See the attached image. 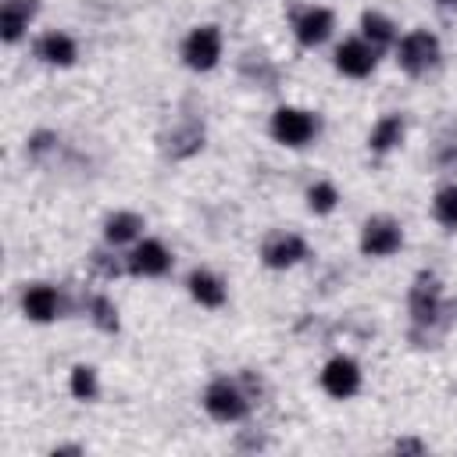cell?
Here are the masks:
<instances>
[{"label":"cell","instance_id":"obj_18","mask_svg":"<svg viewBox=\"0 0 457 457\" xmlns=\"http://www.w3.org/2000/svg\"><path fill=\"white\" fill-rule=\"evenodd\" d=\"M200 146H204V125H196V121H182L164 136V154L175 161L200 154Z\"/></svg>","mask_w":457,"mask_h":457},{"label":"cell","instance_id":"obj_24","mask_svg":"<svg viewBox=\"0 0 457 457\" xmlns=\"http://www.w3.org/2000/svg\"><path fill=\"white\" fill-rule=\"evenodd\" d=\"M89 261H93V268H96V271H100L104 278H118L121 271H129V268H125V257H121V261H114V257H111L107 250H96V253H93Z\"/></svg>","mask_w":457,"mask_h":457},{"label":"cell","instance_id":"obj_10","mask_svg":"<svg viewBox=\"0 0 457 457\" xmlns=\"http://www.w3.org/2000/svg\"><path fill=\"white\" fill-rule=\"evenodd\" d=\"M332 64H336V71L346 75V79H368V75L375 71V64H378V50H375L364 36H350V39H343V43L336 46Z\"/></svg>","mask_w":457,"mask_h":457},{"label":"cell","instance_id":"obj_26","mask_svg":"<svg viewBox=\"0 0 457 457\" xmlns=\"http://www.w3.org/2000/svg\"><path fill=\"white\" fill-rule=\"evenodd\" d=\"M439 7H457V0H436Z\"/></svg>","mask_w":457,"mask_h":457},{"label":"cell","instance_id":"obj_20","mask_svg":"<svg viewBox=\"0 0 457 457\" xmlns=\"http://www.w3.org/2000/svg\"><path fill=\"white\" fill-rule=\"evenodd\" d=\"M68 393L75 400H82V403H93L100 396V375H96V368L93 364H75L68 371Z\"/></svg>","mask_w":457,"mask_h":457},{"label":"cell","instance_id":"obj_7","mask_svg":"<svg viewBox=\"0 0 457 457\" xmlns=\"http://www.w3.org/2000/svg\"><path fill=\"white\" fill-rule=\"evenodd\" d=\"M403 246V225L389 214H375L361 225V253L364 257H393Z\"/></svg>","mask_w":457,"mask_h":457},{"label":"cell","instance_id":"obj_23","mask_svg":"<svg viewBox=\"0 0 457 457\" xmlns=\"http://www.w3.org/2000/svg\"><path fill=\"white\" fill-rule=\"evenodd\" d=\"M339 207V189L328 179H318L307 186V211L311 214H332Z\"/></svg>","mask_w":457,"mask_h":457},{"label":"cell","instance_id":"obj_21","mask_svg":"<svg viewBox=\"0 0 457 457\" xmlns=\"http://www.w3.org/2000/svg\"><path fill=\"white\" fill-rule=\"evenodd\" d=\"M432 218L443 228L457 232V182H446V186L436 189V196H432Z\"/></svg>","mask_w":457,"mask_h":457},{"label":"cell","instance_id":"obj_12","mask_svg":"<svg viewBox=\"0 0 457 457\" xmlns=\"http://www.w3.org/2000/svg\"><path fill=\"white\" fill-rule=\"evenodd\" d=\"M61 311H64V300H61V293H57L50 282H32V286H25V293H21V314H25L29 321L50 325V321L61 318Z\"/></svg>","mask_w":457,"mask_h":457},{"label":"cell","instance_id":"obj_4","mask_svg":"<svg viewBox=\"0 0 457 457\" xmlns=\"http://www.w3.org/2000/svg\"><path fill=\"white\" fill-rule=\"evenodd\" d=\"M221 54H225V39H221V29L218 25H196V29H189V36L179 46V57H182V64L189 71H211V68H218Z\"/></svg>","mask_w":457,"mask_h":457},{"label":"cell","instance_id":"obj_13","mask_svg":"<svg viewBox=\"0 0 457 457\" xmlns=\"http://www.w3.org/2000/svg\"><path fill=\"white\" fill-rule=\"evenodd\" d=\"M36 57L50 68H71L79 61V43H75V36H68L61 29H50L36 39Z\"/></svg>","mask_w":457,"mask_h":457},{"label":"cell","instance_id":"obj_1","mask_svg":"<svg viewBox=\"0 0 457 457\" xmlns=\"http://www.w3.org/2000/svg\"><path fill=\"white\" fill-rule=\"evenodd\" d=\"M268 132L278 146H289V150H303L311 146L318 136H321V118L318 111H307V107H293V104H282L271 121H268Z\"/></svg>","mask_w":457,"mask_h":457},{"label":"cell","instance_id":"obj_19","mask_svg":"<svg viewBox=\"0 0 457 457\" xmlns=\"http://www.w3.org/2000/svg\"><path fill=\"white\" fill-rule=\"evenodd\" d=\"M361 36H364L375 50L396 46V21L386 18L382 11H364V14H361Z\"/></svg>","mask_w":457,"mask_h":457},{"label":"cell","instance_id":"obj_17","mask_svg":"<svg viewBox=\"0 0 457 457\" xmlns=\"http://www.w3.org/2000/svg\"><path fill=\"white\" fill-rule=\"evenodd\" d=\"M143 228H146L143 214H136V211H114V214L104 218V243L111 250L114 246H125V243H136L143 236Z\"/></svg>","mask_w":457,"mask_h":457},{"label":"cell","instance_id":"obj_11","mask_svg":"<svg viewBox=\"0 0 457 457\" xmlns=\"http://www.w3.org/2000/svg\"><path fill=\"white\" fill-rule=\"evenodd\" d=\"M303 257H307V239L300 232H271L261 243V264L271 268V271L296 268Z\"/></svg>","mask_w":457,"mask_h":457},{"label":"cell","instance_id":"obj_2","mask_svg":"<svg viewBox=\"0 0 457 457\" xmlns=\"http://www.w3.org/2000/svg\"><path fill=\"white\" fill-rule=\"evenodd\" d=\"M200 403H204V411H207L218 425H236V421H243V418L250 414V396H246V389H243L236 378H228V375L211 378L207 389H204V396H200Z\"/></svg>","mask_w":457,"mask_h":457},{"label":"cell","instance_id":"obj_16","mask_svg":"<svg viewBox=\"0 0 457 457\" xmlns=\"http://www.w3.org/2000/svg\"><path fill=\"white\" fill-rule=\"evenodd\" d=\"M403 136H407V121H403V114H400V111L382 114V118L371 125V132H368V150L382 157V154L396 150V146L403 143Z\"/></svg>","mask_w":457,"mask_h":457},{"label":"cell","instance_id":"obj_3","mask_svg":"<svg viewBox=\"0 0 457 457\" xmlns=\"http://www.w3.org/2000/svg\"><path fill=\"white\" fill-rule=\"evenodd\" d=\"M443 57V46H439V36L428 32V29H411L407 36L396 39V64L407 71V75H428Z\"/></svg>","mask_w":457,"mask_h":457},{"label":"cell","instance_id":"obj_5","mask_svg":"<svg viewBox=\"0 0 457 457\" xmlns=\"http://www.w3.org/2000/svg\"><path fill=\"white\" fill-rule=\"evenodd\" d=\"M289 29H293V39H296L300 46L314 50V46H321V43L332 36V29H336V14H332L328 7H321V4H303V7L293 11Z\"/></svg>","mask_w":457,"mask_h":457},{"label":"cell","instance_id":"obj_8","mask_svg":"<svg viewBox=\"0 0 457 457\" xmlns=\"http://www.w3.org/2000/svg\"><path fill=\"white\" fill-rule=\"evenodd\" d=\"M171 264H175V257L161 239H136L132 250L125 253V268L136 278H161L171 271Z\"/></svg>","mask_w":457,"mask_h":457},{"label":"cell","instance_id":"obj_9","mask_svg":"<svg viewBox=\"0 0 457 457\" xmlns=\"http://www.w3.org/2000/svg\"><path fill=\"white\" fill-rule=\"evenodd\" d=\"M407 307H411V321L418 328H428L439 321L443 314V286L432 271H421L411 286V296H407Z\"/></svg>","mask_w":457,"mask_h":457},{"label":"cell","instance_id":"obj_6","mask_svg":"<svg viewBox=\"0 0 457 457\" xmlns=\"http://www.w3.org/2000/svg\"><path fill=\"white\" fill-rule=\"evenodd\" d=\"M318 382H321V389H325L332 400H350V396L361 393V386H364V371H361V364H357L353 357L336 353V357L325 361Z\"/></svg>","mask_w":457,"mask_h":457},{"label":"cell","instance_id":"obj_25","mask_svg":"<svg viewBox=\"0 0 457 457\" xmlns=\"http://www.w3.org/2000/svg\"><path fill=\"white\" fill-rule=\"evenodd\" d=\"M396 450H425V446H421V443H414V439H400V443H396Z\"/></svg>","mask_w":457,"mask_h":457},{"label":"cell","instance_id":"obj_14","mask_svg":"<svg viewBox=\"0 0 457 457\" xmlns=\"http://www.w3.org/2000/svg\"><path fill=\"white\" fill-rule=\"evenodd\" d=\"M186 289H189V296H193L200 307H207V311H218V307H225V300H228L225 278L214 275L211 268H193L189 278H186Z\"/></svg>","mask_w":457,"mask_h":457},{"label":"cell","instance_id":"obj_15","mask_svg":"<svg viewBox=\"0 0 457 457\" xmlns=\"http://www.w3.org/2000/svg\"><path fill=\"white\" fill-rule=\"evenodd\" d=\"M39 0H4L0 4V36L4 43H18L29 29V21L36 18Z\"/></svg>","mask_w":457,"mask_h":457},{"label":"cell","instance_id":"obj_22","mask_svg":"<svg viewBox=\"0 0 457 457\" xmlns=\"http://www.w3.org/2000/svg\"><path fill=\"white\" fill-rule=\"evenodd\" d=\"M86 314H89V321H93L100 332H118V328H121L118 307H114V300H111V296H104V293H93V296H89Z\"/></svg>","mask_w":457,"mask_h":457}]
</instances>
